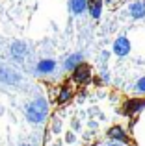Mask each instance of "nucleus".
Here are the masks:
<instances>
[{
    "mask_svg": "<svg viewBox=\"0 0 145 146\" xmlns=\"http://www.w3.org/2000/svg\"><path fill=\"white\" fill-rule=\"evenodd\" d=\"M67 143H75V135L72 133H67Z\"/></svg>",
    "mask_w": 145,
    "mask_h": 146,
    "instance_id": "2eb2a0df",
    "label": "nucleus"
},
{
    "mask_svg": "<svg viewBox=\"0 0 145 146\" xmlns=\"http://www.w3.org/2000/svg\"><path fill=\"white\" fill-rule=\"evenodd\" d=\"M82 61H84V56L80 52H75V54H71V56L65 57V61H63V68H65V70H72V68H75L76 65H80Z\"/></svg>",
    "mask_w": 145,
    "mask_h": 146,
    "instance_id": "0eeeda50",
    "label": "nucleus"
},
{
    "mask_svg": "<svg viewBox=\"0 0 145 146\" xmlns=\"http://www.w3.org/2000/svg\"><path fill=\"white\" fill-rule=\"evenodd\" d=\"M69 100H71V91L67 89V87H63V89L60 91V94H58V102L65 104V102H69Z\"/></svg>",
    "mask_w": 145,
    "mask_h": 146,
    "instance_id": "ddd939ff",
    "label": "nucleus"
},
{
    "mask_svg": "<svg viewBox=\"0 0 145 146\" xmlns=\"http://www.w3.org/2000/svg\"><path fill=\"white\" fill-rule=\"evenodd\" d=\"M69 9L72 15H82L87 9V0H69Z\"/></svg>",
    "mask_w": 145,
    "mask_h": 146,
    "instance_id": "9d476101",
    "label": "nucleus"
},
{
    "mask_svg": "<svg viewBox=\"0 0 145 146\" xmlns=\"http://www.w3.org/2000/svg\"><path fill=\"white\" fill-rule=\"evenodd\" d=\"M56 67H58V63H56L54 59H50V57H45V59L37 61V65H36V74H39V76H48V74H52V72L56 70Z\"/></svg>",
    "mask_w": 145,
    "mask_h": 146,
    "instance_id": "39448f33",
    "label": "nucleus"
},
{
    "mask_svg": "<svg viewBox=\"0 0 145 146\" xmlns=\"http://www.w3.org/2000/svg\"><path fill=\"white\" fill-rule=\"evenodd\" d=\"M128 52H130V41H128L125 35H119L115 41H113V54L119 56V57H123V56H128Z\"/></svg>",
    "mask_w": 145,
    "mask_h": 146,
    "instance_id": "423d86ee",
    "label": "nucleus"
},
{
    "mask_svg": "<svg viewBox=\"0 0 145 146\" xmlns=\"http://www.w3.org/2000/svg\"><path fill=\"white\" fill-rule=\"evenodd\" d=\"M143 106H145V100H128V102L125 104V113L134 115V113H138V111H142Z\"/></svg>",
    "mask_w": 145,
    "mask_h": 146,
    "instance_id": "6e6552de",
    "label": "nucleus"
},
{
    "mask_svg": "<svg viewBox=\"0 0 145 146\" xmlns=\"http://www.w3.org/2000/svg\"><path fill=\"white\" fill-rule=\"evenodd\" d=\"M30 50H28V44L24 43V41H13V43L9 44V56L13 61H17V63H22V61L28 57Z\"/></svg>",
    "mask_w": 145,
    "mask_h": 146,
    "instance_id": "7ed1b4c3",
    "label": "nucleus"
},
{
    "mask_svg": "<svg viewBox=\"0 0 145 146\" xmlns=\"http://www.w3.org/2000/svg\"><path fill=\"white\" fill-rule=\"evenodd\" d=\"M128 11H130V17L136 19V21H138V19H143L145 17V2H142V0H140V2H134L128 7Z\"/></svg>",
    "mask_w": 145,
    "mask_h": 146,
    "instance_id": "1a4fd4ad",
    "label": "nucleus"
},
{
    "mask_svg": "<svg viewBox=\"0 0 145 146\" xmlns=\"http://www.w3.org/2000/svg\"><path fill=\"white\" fill-rule=\"evenodd\" d=\"M108 137L112 141H119V143H127V133L123 131V128L121 126H113L112 129H108Z\"/></svg>",
    "mask_w": 145,
    "mask_h": 146,
    "instance_id": "9b49d317",
    "label": "nucleus"
},
{
    "mask_svg": "<svg viewBox=\"0 0 145 146\" xmlns=\"http://www.w3.org/2000/svg\"><path fill=\"white\" fill-rule=\"evenodd\" d=\"M108 146H121V144H117V143H112V144H108Z\"/></svg>",
    "mask_w": 145,
    "mask_h": 146,
    "instance_id": "f3484780",
    "label": "nucleus"
},
{
    "mask_svg": "<svg viewBox=\"0 0 145 146\" xmlns=\"http://www.w3.org/2000/svg\"><path fill=\"white\" fill-rule=\"evenodd\" d=\"M22 82V76L17 68L13 67H7V65H0V83L7 87H17L21 85Z\"/></svg>",
    "mask_w": 145,
    "mask_h": 146,
    "instance_id": "f03ea898",
    "label": "nucleus"
},
{
    "mask_svg": "<svg viewBox=\"0 0 145 146\" xmlns=\"http://www.w3.org/2000/svg\"><path fill=\"white\" fill-rule=\"evenodd\" d=\"M24 117L30 124H43L48 117V104L43 96L30 100L24 106Z\"/></svg>",
    "mask_w": 145,
    "mask_h": 146,
    "instance_id": "f257e3e1",
    "label": "nucleus"
},
{
    "mask_svg": "<svg viewBox=\"0 0 145 146\" xmlns=\"http://www.w3.org/2000/svg\"><path fill=\"white\" fill-rule=\"evenodd\" d=\"M87 7H89L91 17L99 19V17H101V11H102V0H95L93 4H87Z\"/></svg>",
    "mask_w": 145,
    "mask_h": 146,
    "instance_id": "f8f14e48",
    "label": "nucleus"
},
{
    "mask_svg": "<svg viewBox=\"0 0 145 146\" xmlns=\"http://www.w3.org/2000/svg\"><path fill=\"white\" fill-rule=\"evenodd\" d=\"M19 146H32V144H28V143H21Z\"/></svg>",
    "mask_w": 145,
    "mask_h": 146,
    "instance_id": "dca6fc26",
    "label": "nucleus"
},
{
    "mask_svg": "<svg viewBox=\"0 0 145 146\" xmlns=\"http://www.w3.org/2000/svg\"><path fill=\"white\" fill-rule=\"evenodd\" d=\"M136 91H138V93H145V78L138 80V83H136Z\"/></svg>",
    "mask_w": 145,
    "mask_h": 146,
    "instance_id": "4468645a",
    "label": "nucleus"
},
{
    "mask_svg": "<svg viewBox=\"0 0 145 146\" xmlns=\"http://www.w3.org/2000/svg\"><path fill=\"white\" fill-rule=\"evenodd\" d=\"M89 78H91V68H89V65H86L84 61L72 68V82H76V83H87V82H89Z\"/></svg>",
    "mask_w": 145,
    "mask_h": 146,
    "instance_id": "20e7f679",
    "label": "nucleus"
}]
</instances>
